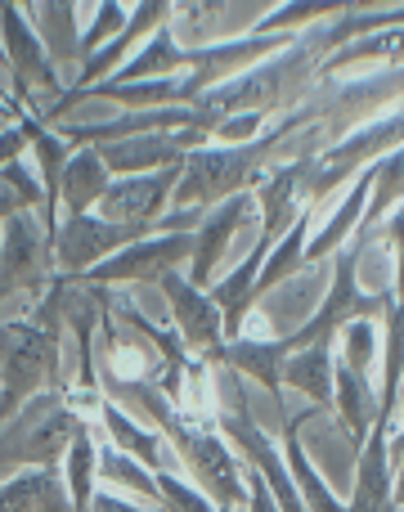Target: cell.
Here are the masks:
<instances>
[{
	"mask_svg": "<svg viewBox=\"0 0 404 512\" xmlns=\"http://www.w3.org/2000/svg\"><path fill=\"white\" fill-rule=\"evenodd\" d=\"M301 122H306V113L288 117L283 126L265 131L261 140H252V144H216V149L202 144V149H189L185 167H180V185H176V194H171V212H211V207H220L225 198L243 194L265 153Z\"/></svg>",
	"mask_w": 404,
	"mask_h": 512,
	"instance_id": "1",
	"label": "cell"
},
{
	"mask_svg": "<svg viewBox=\"0 0 404 512\" xmlns=\"http://www.w3.org/2000/svg\"><path fill=\"white\" fill-rule=\"evenodd\" d=\"M360 252H364V243H351V248L337 252L333 283H328V292H324V306H319L315 315L297 328V333L279 337L283 351H306V346H319V342H328L333 333H342V328L355 324V319H373V315H387L391 310L387 292L373 297V292L360 288Z\"/></svg>",
	"mask_w": 404,
	"mask_h": 512,
	"instance_id": "2",
	"label": "cell"
},
{
	"mask_svg": "<svg viewBox=\"0 0 404 512\" xmlns=\"http://www.w3.org/2000/svg\"><path fill=\"white\" fill-rule=\"evenodd\" d=\"M59 342L41 324H0V423L18 414L41 387L54 382Z\"/></svg>",
	"mask_w": 404,
	"mask_h": 512,
	"instance_id": "3",
	"label": "cell"
},
{
	"mask_svg": "<svg viewBox=\"0 0 404 512\" xmlns=\"http://www.w3.org/2000/svg\"><path fill=\"white\" fill-rule=\"evenodd\" d=\"M404 144V113H391V117H378V122H369L364 131L346 135L337 149H328L324 158L315 162V171H310L306 162V180H301V198H324L328 189H337L342 180H355L364 167H373V162H382L391 149H400Z\"/></svg>",
	"mask_w": 404,
	"mask_h": 512,
	"instance_id": "4",
	"label": "cell"
},
{
	"mask_svg": "<svg viewBox=\"0 0 404 512\" xmlns=\"http://www.w3.org/2000/svg\"><path fill=\"white\" fill-rule=\"evenodd\" d=\"M162 427L171 432L180 459H185L189 472L198 477L202 495H207L220 512H234L238 499H243V468H238V459L229 454V441H220L216 432H202V427L185 423V418H176V414H171Z\"/></svg>",
	"mask_w": 404,
	"mask_h": 512,
	"instance_id": "5",
	"label": "cell"
},
{
	"mask_svg": "<svg viewBox=\"0 0 404 512\" xmlns=\"http://www.w3.org/2000/svg\"><path fill=\"white\" fill-rule=\"evenodd\" d=\"M0 45H5V68L14 72V90H18V99H23V108L32 117H41L36 90H41V95H59L68 81H59L50 45H41V36L32 32V23L23 18L18 5H0Z\"/></svg>",
	"mask_w": 404,
	"mask_h": 512,
	"instance_id": "6",
	"label": "cell"
},
{
	"mask_svg": "<svg viewBox=\"0 0 404 512\" xmlns=\"http://www.w3.org/2000/svg\"><path fill=\"white\" fill-rule=\"evenodd\" d=\"M158 234V225H117V221H104V216H63L59 234L50 239V252L59 261L63 274H86L95 270L99 261H108L113 252L131 248V243L149 239Z\"/></svg>",
	"mask_w": 404,
	"mask_h": 512,
	"instance_id": "7",
	"label": "cell"
},
{
	"mask_svg": "<svg viewBox=\"0 0 404 512\" xmlns=\"http://www.w3.org/2000/svg\"><path fill=\"white\" fill-rule=\"evenodd\" d=\"M194 256V234H149V239L131 243V248L113 252L108 261H99L95 270H86V283H162L167 274H176L180 261Z\"/></svg>",
	"mask_w": 404,
	"mask_h": 512,
	"instance_id": "8",
	"label": "cell"
},
{
	"mask_svg": "<svg viewBox=\"0 0 404 512\" xmlns=\"http://www.w3.org/2000/svg\"><path fill=\"white\" fill-rule=\"evenodd\" d=\"M180 167H185V162H176V167H167V171H149V176L113 180L108 194L99 198L95 216L117 221V225H158L162 216H167L171 194H176V185H180Z\"/></svg>",
	"mask_w": 404,
	"mask_h": 512,
	"instance_id": "9",
	"label": "cell"
},
{
	"mask_svg": "<svg viewBox=\"0 0 404 512\" xmlns=\"http://www.w3.org/2000/svg\"><path fill=\"white\" fill-rule=\"evenodd\" d=\"M158 288L167 292V306H171V315H176L180 342H185L189 351L207 355V360H220L229 337H225V315H220V306L211 301V292L194 288L185 274H167Z\"/></svg>",
	"mask_w": 404,
	"mask_h": 512,
	"instance_id": "10",
	"label": "cell"
},
{
	"mask_svg": "<svg viewBox=\"0 0 404 512\" xmlns=\"http://www.w3.org/2000/svg\"><path fill=\"white\" fill-rule=\"evenodd\" d=\"M252 216H256V194H252V189L225 198L220 207H211V212L202 216V225L194 230V256H189V274H185L194 288L207 292L211 274H216V265L225 261V252H229V239H234L238 225H247Z\"/></svg>",
	"mask_w": 404,
	"mask_h": 512,
	"instance_id": "11",
	"label": "cell"
},
{
	"mask_svg": "<svg viewBox=\"0 0 404 512\" xmlns=\"http://www.w3.org/2000/svg\"><path fill=\"white\" fill-rule=\"evenodd\" d=\"M220 427H225L229 441H238V450L247 454V468H256L265 477V486L274 490V499H279V512H306L301 504L297 486H292L288 477V463H283V454L274 450V441L261 432V427L247 418V409H238V414H225L220 418Z\"/></svg>",
	"mask_w": 404,
	"mask_h": 512,
	"instance_id": "12",
	"label": "cell"
},
{
	"mask_svg": "<svg viewBox=\"0 0 404 512\" xmlns=\"http://www.w3.org/2000/svg\"><path fill=\"white\" fill-rule=\"evenodd\" d=\"M99 149L104 167L113 171L117 180L122 176H149V171H167L176 162H185V144L176 140V131H153V135H131V140H113V144H90Z\"/></svg>",
	"mask_w": 404,
	"mask_h": 512,
	"instance_id": "13",
	"label": "cell"
},
{
	"mask_svg": "<svg viewBox=\"0 0 404 512\" xmlns=\"http://www.w3.org/2000/svg\"><path fill=\"white\" fill-rule=\"evenodd\" d=\"M301 180H306V162H288V167L274 171L261 189H252L265 248H274V243L297 225V216H301Z\"/></svg>",
	"mask_w": 404,
	"mask_h": 512,
	"instance_id": "14",
	"label": "cell"
},
{
	"mask_svg": "<svg viewBox=\"0 0 404 512\" xmlns=\"http://www.w3.org/2000/svg\"><path fill=\"white\" fill-rule=\"evenodd\" d=\"M45 248H50V234L45 225L32 221V212H18L5 221V252H0V297L9 288H32L36 270L45 261Z\"/></svg>",
	"mask_w": 404,
	"mask_h": 512,
	"instance_id": "15",
	"label": "cell"
},
{
	"mask_svg": "<svg viewBox=\"0 0 404 512\" xmlns=\"http://www.w3.org/2000/svg\"><path fill=\"white\" fill-rule=\"evenodd\" d=\"M0 512H77L59 468H18L0 481Z\"/></svg>",
	"mask_w": 404,
	"mask_h": 512,
	"instance_id": "16",
	"label": "cell"
},
{
	"mask_svg": "<svg viewBox=\"0 0 404 512\" xmlns=\"http://www.w3.org/2000/svg\"><path fill=\"white\" fill-rule=\"evenodd\" d=\"M167 18H171V5H162V0H149V5H135L131 23H126L122 32L113 36V45H104L99 54H90V59L81 63L77 81H72L68 90H90V86H99V77H104V72H117V68H122V59L131 54V45L140 41L144 32H158V27H167Z\"/></svg>",
	"mask_w": 404,
	"mask_h": 512,
	"instance_id": "17",
	"label": "cell"
},
{
	"mask_svg": "<svg viewBox=\"0 0 404 512\" xmlns=\"http://www.w3.org/2000/svg\"><path fill=\"white\" fill-rule=\"evenodd\" d=\"M113 185V171L104 167L99 149H72L68 167H63V180H59V203L68 216H90L99 207V198L108 194Z\"/></svg>",
	"mask_w": 404,
	"mask_h": 512,
	"instance_id": "18",
	"label": "cell"
},
{
	"mask_svg": "<svg viewBox=\"0 0 404 512\" xmlns=\"http://www.w3.org/2000/svg\"><path fill=\"white\" fill-rule=\"evenodd\" d=\"M333 405H337V414H342L351 441L355 445L369 441L373 423H378V396H373L369 378H364L360 369H351L342 355H333Z\"/></svg>",
	"mask_w": 404,
	"mask_h": 512,
	"instance_id": "19",
	"label": "cell"
},
{
	"mask_svg": "<svg viewBox=\"0 0 404 512\" xmlns=\"http://www.w3.org/2000/svg\"><path fill=\"white\" fill-rule=\"evenodd\" d=\"M77 432H81V423H77V414H72V409H50V414H45L32 432L18 436L23 445L5 450L0 459L36 463V468H59V454H68V445H72V436H77Z\"/></svg>",
	"mask_w": 404,
	"mask_h": 512,
	"instance_id": "20",
	"label": "cell"
},
{
	"mask_svg": "<svg viewBox=\"0 0 404 512\" xmlns=\"http://www.w3.org/2000/svg\"><path fill=\"white\" fill-rule=\"evenodd\" d=\"M180 68H198V50L176 45L171 27H158L149 36V45H140V54L113 72V86H135V81H149V77L162 81L167 72H180Z\"/></svg>",
	"mask_w": 404,
	"mask_h": 512,
	"instance_id": "21",
	"label": "cell"
},
{
	"mask_svg": "<svg viewBox=\"0 0 404 512\" xmlns=\"http://www.w3.org/2000/svg\"><path fill=\"white\" fill-rule=\"evenodd\" d=\"M283 360H288L283 342H256V337H234V342H225V351H220V364H229V369L247 373L252 382H261L274 396V405H283Z\"/></svg>",
	"mask_w": 404,
	"mask_h": 512,
	"instance_id": "22",
	"label": "cell"
},
{
	"mask_svg": "<svg viewBox=\"0 0 404 512\" xmlns=\"http://www.w3.org/2000/svg\"><path fill=\"white\" fill-rule=\"evenodd\" d=\"M369 189H373V167H364L360 176L351 180V189H346V203L333 212V221L324 225V230L310 239L306 248V261H324L328 252H337L346 243V234H360V221H364V207H369Z\"/></svg>",
	"mask_w": 404,
	"mask_h": 512,
	"instance_id": "23",
	"label": "cell"
},
{
	"mask_svg": "<svg viewBox=\"0 0 404 512\" xmlns=\"http://www.w3.org/2000/svg\"><path fill=\"white\" fill-rule=\"evenodd\" d=\"M301 391L315 405H333V351L328 342L306 346V351H288L283 360V391Z\"/></svg>",
	"mask_w": 404,
	"mask_h": 512,
	"instance_id": "24",
	"label": "cell"
},
{
	"mask_svg": "<svg viewBox=\"0 0 404 512\" xmlns=\"http://www.w3.org/2000/svg\"><path fill=\"white\" fill-rule=\"evenodd\" d=\"M283 463H288V477H292V486H297L306 512H346V504L328 490V481L319 477V468L306 459V450H301V427L297 423H288V432H283Z\"/></svg>",
	"mask_w": 404,
	"mask_h": 512,
	"instance_id": "25",
	"label": "cell"
},
{
	"mask_svg": "<svg viewBox=\"0 0 404 512\" xmlns=\"http://www.w3.org/2000/svg\"><path fill=\"white\" fill-rule=\"evenodd\" d=\"M404 203V144L391 149L382 162H373V189H369V207H364V221H360V234L355 243H364L373 234V225L382 216H391L396 207Z\"/></svg>",
	"mask_w": 404,
	"mask_h": 512,
	"instance_id": "26",
	"label": "cell"
},
{
	"mask_svg": "<svg viewBox=\"0 0 404 512\" xmlns=\"http://www.w3.org/2000/svg\"><path fill=\"white\" fill-rule=\"evenodd\" d=\"M306 234H310V216L301 212L297 225H292V230L283 234V239L274 243L270 252H265V265H261V274H256V301H261L265 292L274 288V283L292 279V274L306 265Z\"/></svg>",
	"mask_w": 404,
	"mask_h": 512,
	"instance_id": "27",
	"label": "cell"
},
{
	"mask_svg": "<svg viewBox=\"0 0 404 512\" xmlns=\"http://www.w3.org/2000/svg\"><path fill=\"white\" fill-rule=\"evenodd\" d=\"M95 463H99V450L90 441V432L81 427L72 436L68 454H63V481H68V495L77 512H90V499H95Z\"/></svg>",
	"mask_w": 404,
	"mask_h": 512,
	"instance_id": "28",
	"label": "cell"
},
{
	"mask_svg": "<svg viewBox=\"0 0 404 512\" xmlns=\"http://www.w3.org/2000/svg\"><path fill=\"white\" fill-rule=\"evenodd\" d=\"M104 427H108V436H113V445L122 454H131V459H140L144 468H158L162 463V445H158V436L149 432V427H140V423H131V418L122 414V409L108 400L104 405Z\"/></svg>",
	"mask_w": 404,
	"mask_h": 512,
	"instance_id": "29",
	"label": "cell"
},
{
	"mask_svg": "<svg viewBox=\"0 0 404 512\" xmlns=\"http://www.w3.org/2000/svg\"><path fill=\"white\" fill-rule=\"evenodd\" d=\"M99 468H104V481H113V486L135 490L140 499H158V481H153V472L144 468L140 459L122 454L117 445H104V450H99Z\"/></svg>",
	"mask_w": 404,
	"mask_h": 512,
	"instance_id": "30",
	"label": "cell"
},
{
	"mask_svg": "<svg viewBox=\"0 0 404 512\" xmlns=\"http://www.w3.org/2000/svg\"><path fill=\"white\" fill-rule=\"evenodd\" d=\"M337 9H346V5H324V0H310V5L306 0H301V5H283V9H274V14H265L252 36H279L297 23H315V18H324V14H337Z\"/></svg>",
	"mask_w": 404,
	"mask_h": 512,
	"instance_id": "31",
	"label": "cell"
},
{
	"mask_svg": "<svg viewBox=\"0 0 404 512\" xmlns=\"http://www.w3.org/2000/svg\"><path fill=\"white\" fill-rule=\"evenodd\" d=\"M373 355H378V328H373L369 319H355V324H346L342 328V360L369 378Z\"/></svg>",
	"mask_w": 404,
	"mask_h": 512,
	"instance_id": "32",
	"label": "cell"
},
{
	"mask_svg": "<svg viewBox=\"0 0 404 512\" xmlns=\"http://www.w3.org/2000/svg\"><path fill=\"white\" fill-rule=\"evenodd\" d=\"M153 481H158V499L167 504V512H220L202 490L185 486V481L171 477V472H153Z\"/></svg>",
	"mask_w": 404,
	"mask_h": 512,
	"instance_id": "33",
	"label": "cell"
},
{
	"mask_svg": "<svg viewBox=\"0 0 404 512\" xmlns=\"http://www.w3.org/2000/svg\"><path fill=\"white\" fill-rule=\"evenodd\" d=\"M378 54H404V27H391V36H369V41L351 45V50L333 54L328 68H346V63H360V59H378Z\"/></svg>",
	"mask_w": 404,
	"mask_h": 512,
	"instance_id": "34",
	"label": "cell"
},
{
	"mask_svg": "<svg viewBox=\"0 0 404 512\" xmlns=\"http://www.w3.org/2000/svg\"><path fill=\"white\" fill-rule=\"evenodd\" d=\"M126 23H131V18H126V9L117 5V0H104V5H99V18H95V23L86 27V36H81L77 54H86V59H90V54H95V45L104 41L108 32H122Z\"/></svg>",
	"mask_w": 404,
	"mask_h": 512,
	"instance_id": "35",
	"label": "cell"
},
{
	"mask_svg": "<svg viewBox=\"0 0 404 512\" xmlns=\"http://www.w3.org/2000/svg\"><path fill=\"white\" fill-rule=\"evenodd\" d=\"M391 27H404V9H382V14H351V18H342L337 36H355V32H391Z\"/></svg>",
	"mask_w": 404,
	"mask_h": 512,
	"instance_id": "36",
	"label": "cell"
},
{
	"mask_svg": "<svg viewBox=\"0 0 404 512\" xmlns=\"http://www.w3.org/2000/svg\"><path fill=\"white\" fill-rule=\"evenodd\" d=\"M243 481H247V508H252V512H279V499H274V490L265 486L261 472L243 468Z\"/></svg>",
	"mask_w": 404,
	"mask_h": 512,
	"instance_id": "37",
	"label": "cell"
},
{
	"mask_svg": "<svg viewBox=\"0 0 404 512\" xmlns=\"http://www.w3.org/2000/svg\"><path fill=\"white\" fill-rule=\"evenodd\" d=\"M391 499L404 512V427L400 436H391Z\"/></svg>",
	"mask_w": 404,
	"mask_h": 512,
	"instance_id": "38",
	"label": "cell"
},
{
	"mask_svg": "<svg viewBox=\"0 0 404 512\" xmlns=\"http://www.w3.org/2000/svg\"><path fill=\"white\" fill-rule=\"evenodd\" d=\"M23 149H32V140H27L23 126L5 131V135H0V167H9V162H23Z\"/></svg>",
	"mask_w": 404,
	"mask_h": 512,
	"instance_id": "39",
	"label": "cell"
},
{
	"mask_svg": "<svg viewBox=\"0 0 404 512\" xmlns=\"http://www.w3.org/2000/svg\"><path fill=\"white\" fill-rule=\"evenodd\" d=\"M18 212H32V207H27V198L18 194V189L9 185L5 176H0V225H5L9 216H18Z\"/></svg>",
	"mask_w": 404,
	"mask_h": 512,
	"instance_id": "40",
	"label": "cell"
},
{
	"mask_svg": "<svg viewBox=\"0 0 404 512\" xmlns=\"http://www.w3.org/2000/svg\"><path fill=\"white\" fill-rule=\"evenodd\" d=\"M90 512H144V508H135L131 499H117V495H95L90 499Z\"/></svg>",
	"mask_w": 404,
	"mask_h": 512,
	"instance_id": "41",
	"label": "cell"
},
{
	"mask_svg": "<svg viewBox=\"0 0 404 512\" xmlns=\"http://www.w3.org/2000/svg\"><path fill=\"white\" fill-rule=\"evenodd\" d=\"M18 117H23V108H18V104H0V135H5V131H14V122H18Z\"/></svg>",
	"mask_w": 404,
	"mask_h": 512,
	"instance_id": "42",
	"label": "cell"
},
{
	"mask_svg": "<svg viewBox=\"0 0 404 512\" xmlns=\"http://www.w3.org/2000/svg\"><path fill=\"white\" fill-rule=\"evenodd\" d=\"M0 63H5V45H0Z\"/></svg>",
	"mask_w": 404,
	"mask_h": 512,
	"instance_id": "43",
	"label": "cell"
}]
</instances>
